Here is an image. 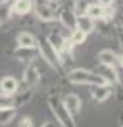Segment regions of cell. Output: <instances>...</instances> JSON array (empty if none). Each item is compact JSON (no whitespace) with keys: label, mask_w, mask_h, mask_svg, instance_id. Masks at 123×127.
<instances>
[{"label":"cell","mask_w":123,"mask_h":127,"mask_svg":"<svg viewBox=\"0 0 123 127\" xmlns=\"http://www.w3.org/2000/svg\"><path fill=\"white\" fill-rule=\"evenodd\" d=\"M67 80H69L73 85H89V87L106 83L104 78L98 71H91V69H84V68L73 69V71L67 75Z\"/></svg>","instance_id":"6da1fadb"},{"label":"cell","mask_w":123,"mask_h":127,"mask_svg":"<svg viewBox=\"0 0 123 127\" xmlns=\"http://www.w3.org/2000/svg\"><path fill=\"white\" fill-rule=\"evenodd\" d=\"M49 108L54 114V117H56V120L59 122L61 127H74V117L67 112V108L64 107L61 98L51 97L49 98Z\"/></svg>","instance_id":"7a4b0ae2"},{"label":"cell","mask_w":123,"mask_h":127,"mask_svg":"<svg viewBox=\"0 0 123 127\" xmlns=\"http://www.w3.org/2000/svg\"><path fill=\"white\" fill-rule=\"evenodd\" d=\"M37 49H39V54L42 56V59H44L52 69H59L62 66V58L57 54V51L52 48V44L47 41V37L37 41Z\"/></svg>","instance_id":"3957f363"},{"label":"cell","mask_w":123,"mask_h":127,"mask_svg":"<svg viewBox=\"0 0 123 127\" xmlns=\"http://www.w3.org/2000/svg\"><path fill=\"white\" fill-rule=\"evenodd\" d=\"M34 12H36V17L39 20H44V22H52V20H57V9L52 7L49 2H42V3H36L34 2Z\"/></svg>","instance_id":"277c9868"},{"label":"cell","mask_w":123,"mask_h":127,"mask_svg":"<svg viewBox=\"0 0 123 127\" xmlns=\"http://www.w3.org/2000/svg\"><path fill=\"white\" fill-rule=\"evenodd\" d=\"M47 41L52 44V48L57 51V54L61 56L64 51H67V53H71V48H73V44L69 42V39H66L61 32H57V31H52L51 34L47 36Z\"/></svg>","instance_id":"5b68a950"},{"label":"cell","mask_w":123,"mask_h":127,"mask_svg":"<svg viewBox=\"0 0 123 127\" xmlns=\"http://www.w3.org/2000/svg\"><path fill=\"white\" fill-rule=\"evenodd\" d=\"M111 93H113V88H111V85H108V83L93 85L91 87V97H93L95 102H104V100H108V98L111 97Z\"/></svg>","instance_id":"8992f818"},{"label":"cell","mask_w":123,"mask_h":127,"mask_svg":"<svg viewBox=\"0 0 123 127\" xmlns=\"http://www.w3.org/2000/svg\"><path fill=\"white\" fill-rule=\"evenodd\" d=\"M20 88V83L17 78L14 76H3L0 80V93H5V95H15Z\"/></svg>","instance_id":"52a82bcc"},{"label":"cell","mask_w":123,"mask_h":127,"mask_svg":"<svg viewBox=\"0 0 123 127\" xmlns=\"http://www.w3.org/2000/svg\"><path fill=\"white\" fill-rule=\"evenodd\" d=\"M57 20L66 27V29H76V20H78V15H76L73 9H62L59 14H57Z\"/></svg>","instance_id":"ba28073f"},{"label":"cell","mask_w":123,"mask_h":127,"mask_svg":"<svg viewBox=\"0 0 123 127\" xmlns=\"http://www.w3.org/2000/svg\"><path fill=\"white\" fill-rule=\"evenodd\" d=\"M39 80H41V73H39L37 66L34 63H29L27 68L24 69V81H25V85L34 88L39 83Z\"/></svg>","instance_id":"9c48e42d"},{"label":"cell","mask_w":123,"mask_h":127,"mask_svg":"<svg viewBox=\"0 0 123 127\" xmlns=\"http://www.w3.org/2000/svg\"><path fill=\"white\" fill-rule=\"evenodd\" d=\"M62 103H64V107L67 108V112L74 117L79 114V108H81V98L78 97L76 93H69L66 97L62 98Z\"/></svg>","instance_id":"30bf717a"},{"label":"cell","mask_w":123,"mask_h":127,"mask_svg":"<svg viewBox=\"0 0 123 127\" xmlns=\"http://www.w3.org/2000/svg\"><path fill=\"white\" fill-rule=\"evenodd\" d=\"M14 56L19 59V61L32 63V61L39 56V49L37 48H17L14 51Z\"/></svg>","instance_id":"8fae6325"},{"label":"cell","mask_w":123,"mask_h":127,"mask_svg":"<svg viewBox=\"0 0 123 127\" xmlns=\"http://www.w3.org/2000/svg\"><path fill=\"white\" fill-rule=\"evenodd\" d=\"M98 61L101 66H116L118 64V54L111 49H103L98 53Z\"/></svg>","instance_id":"7c38bea8"},{"label":"cell","mask_w":123,"mask_h":127,"mask_svg":"<svg viewBox=\"0 0 123 127\" xmlns=\"http://www.w3.org/2000/svg\"><path fill=\"white\" fill-rule=\"evenodd\" d=\"M34 10V0H12V12L17 15H25Z\"/></svg>","instance_id":"4fadbf2b"},{"label":"cell","mask_w":123,"mask_h":127,"mask_svg":"<svg viewBox=\"0 0 123 127\" xmlns=\"http://www.w3.org/2000/svg\"><path fill=\"white\" fill-rule=\"evenodd\" d=\"M76 29L83 31L86 34H89V32H93L96 29V20H93L91 17H88V15H79L78 20H76Z\"/></svg>","instance_id":"5bb4252c"},{"label":"cell","mask_w":123,"mask_h":127,"mask_svg":"<svg viewBox=\"0 0 123 127\" xmlns=\"http://www.w3.org/2000/svg\"><path fill=\"white\" fill-rule=\"evenodd\" d=\"M98 73L104 78V81H106L108 85H116V83L120 81V75H118V71H116L115 66H103Z\"/></svg>","instance_id":"9a60e30c"},{"label":"cell","mask_w":123,"mask_h":127,"mask_svg":"<svg viewBox=\"0 0 123 127\" xmlns=\"http://www.w3.org/2000/svg\"><path fill=\"white\" fill-rule=\"evenodd\" d=\"M17 48H37V39L30 32H20L17 36Z\"/></svg>","instance_id":"2e32d148"},{"label":"cell","mask_w":123,"mask_h":127,"mask_svg":"<svg viewBox=\"0 0 123 127\" xmlns=\"http://www.w3.org/2000/svg\"><path fill=\"white\" fill-rule=\"evenodd\" d=\"M15 114H17L15 107H3V108H0V127L9 126L10 122L15 119Z\"/></svg>","instance_id":"e0dca14e"},{"label":"cell","mask_w":123,"mask_h":127,"mask_svg":"<svg viewBox=\"0 0 123 127\" xmlns=\"http://www.w3.org/2000/svg\"><path fill=\"white\" fill-rule=\"evenodd\" d=\"M12 0H2L0 2V24L9 22L12 17Z\"/></svg>","instance_id":"ac0fdd59"},{"label":"cell","mask_w":123,"mask_h":127,"mask_svg":"<svg viewBox=\"0 0 123 127\" xmlns=\"http://www.w3.org/2000/svg\"><path fill=\"white\" fill-rule=\"evenodd\" d=\"M103 12H104V7H103V5H100V3L96 2V3H89V5H88L86 15L91 17L93 20H100L101 17H103Z\"/></svg>","instance_id":"d6986e66"},{"label":"cell","mask_w":123,"mask_h":127,"mask_svg":"<svg viewBox=\"0 0 123 127\" xmlns=\"http://www.w3.org/2000/svg\"><path fill=\"white\" fill-rule=\"evenodd\" d=\"M86 37H88L86 32H83V31H79V29H73L71 37H69V42H71L73 46H79V44H83L86 41Z\"/></svg>","instance_id":"ffe728a7"},{"label":"cell","mask_w":123,"mask_h":127,"mask_svg":"<svg viewBox=\"0 0 123 127\" xmlns=\"http://www.w3.org/2000/svg\"><path fill=\"white\" fill-rule=\"evenodd\" d=\"M88 5H89L88 0H74L73 2V12H74L78 17L79 15H84L86 10H88Z\"/></svg>","instance_id":"44dd1931"},{"label":"cell","mask_w":123,"mask_h":127,"mask_svg":"<svg viewBox=\"0 0 123 127\" xmlns=\"http://www.w3.org/2000/svg\"><path fill=\"white\" fill-rule=\"evenodd\" d=\"M3 107H15V100L12 95H5V93H0V108Z\"/></svg>","instance_id":"7402d4cb"},{"label":"cell","mask_w":123,"mask_h":127,"mask_svg":"<svg viewBox=\"0 0 123 127\" xmlns=\"http://www.w3.org/2000/svg\"><path fill=\"white\" fill-rule=\"evenodd\" d=\"M19 127H32V119L30 117H22L19 122Z\"/></svg>","instance_id":"603a6c76"},{"label":"cell","mask_w":123,"mask_h":127,"mask_svg":"<svg viewBox=\"0 0 123 127\" xmlns=\"http://www.w3.org/2000/svg\"><path fill=\"white\" fill-rule=\"evenodd\" d=\"M100 5H103V7H111L115 3V0H96Z\"/></svg>","instance_id":"cb8c5ba5"},{"label":"cell","mask_w":123,"mask_h":127,"mask_svg":"<svg viewBox=\"0 0 123 127\" xmlns=\"http://www.w3.org/2000/svg\"><path fill=\"white\" fill-rule=\"evenodd\" d=\"M41 127H57V126L54 124V122H46V124H42Z\"/></svg>","instance_id":"d4e9b609"},{"label":"cell","mask_w":123,"mask_h":127,"mask_svg":"<svg viewBox=\"0 0 123 127\" xmlns=\"http://www.w3.org/2000/svg\"><path fill=\"white\" fill-rule=\"evenodd\" d=\"M118 63H120V64L123 66V54H122V56H118Z\"/></svg>","instance_id":"484cf974"},{"label":"cell","mask_w":123,"mask_h":127,"mask_svg":"<svg viewBox=\"0 0 123 127\" xmlns=\"http://www.w3.org/2000/svg\"><path fill=\"white\" fill-rule=\"evenodd\" d=\"M46 2H49V3H56V2H59V0H46Z\"/></svg>","instance_id":"4316f807"},{"label":"cell","mask_w":123,"mask_h":127,"mask_svg":"<svg viewBox=\"0 0 123 127\" xmlns=\"http://www.w3.org/2000/svg\"><path fill=\"white\" fill-rule=\"evenodd\" d=\"M120 44H122V46H123V34H122V36H120Z\"/></svg>","instance_id":"83f0119b"},{"label":"cell","mask_w":123,"mask_h":127,"mask_svg":"<svg viewBox=\"0 0 123 127\" xmlns=\"http://www.w3.org/2000/svg\"><path fill=\"white\" fill-rule=\"evenodd\" d=\"M120 26L123 27V15H122V19H120Z\"/></svg>","instance_id":"f1b7e54d"},{"label":"cell","mask_w":123,"mask_h":127,"mask_svg":"<svg viewBox=\"0 0 123 127\" xmlns=\"http://www.w3.org/2000/svg\"><path fill=\"white\" fill-rule=\"evenodd\" d=\"M0 2H2V0H0Z\"/></svg>","instance_id":"f546056e"}]
</instances>
